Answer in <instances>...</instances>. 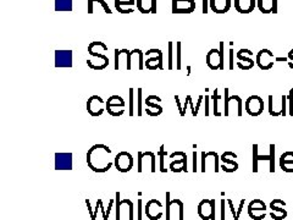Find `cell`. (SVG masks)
I'll return each instance as SVG.
<instances>
[{
  "mask_svg": "<svg viewBox=\"0 0 293 220\" xmlns=\"http://www.w3.org/2000/svg\"><path fill=\"white\" fill-rule=\"evenodd\" d=\"M111 150L105 144H94L87 153V164L94 173H106L112 167L109 160Z\"/></svg>",
  "mask_w": 293,
  "mask_h": 220,
  "instance_id": "1",
  "label": "cell"
},
{
  "mask_svg": "<svg viewBox=\"0 0 293 220\" xmlns=\"http://www.w3.org/2000/svg\"><path fill=\"white\" fill-rule=\"evenodd\" d=\"M224 49H225L224 42H220V48H219V49L212 48V49L208 51L207 57H205V63H207L209 69L214 71L225 70Z\"/></svg>",
  "mask_w": 293,
  "mask_h": 220,
  "instance_id": "2",
  "label": "cell"
},
{
  "mask_svg": "<svg viewBox=\"0 0 293 220\" xmlns=\"http://www.w3.org/2000/svg\"><path fill=\"white\" fill-rule=\"evenodd\" d=\"M258 144H253V173H258V163L260 160L270 161V173H275V144H270V154L269 155H259Z\"/></svg>",
  "mask_w": 293,
  "mask_h": 220,
  "instance_id": "3",
  "label": "cell"
},
{
  "mask_svg": "<svg viewBox=\"0 0 293 220\" xmlns=\"http://www.w3.org/2000/svg\"><path fill=\"white\" fill-rule=\"evenodd\" d=\"M144 55L147 57V60L144 61V67H147L148 70L154 71V70H163V51L157 48H152V49L147 50Z\"/></svg>",
  "mask_w": 293,
  "mask_h": 220,
  "instance_id": "4",
  "label": "cell"
},
{
  "mask_svg": "<svg viewBox=\"0 0 293 220\" xmlns=\"http://www.w3.org/2000/svg\"><path fill=\"white\" fill-rule=\"evenodd\" d=\"M125 106H126V102H125L124 98L118 95H114L109 97V99L106 100L105 110L111 116H121L125 113Z\"/></svg>",
  "mask_w": 293,
  "mask_h": 220,
  "instance_id": "5",
  "label": "cell"
},
{
  "mask_svg": "<svg viewBox=\"0 0 293 220\" xmlns=\"http://www.w3.org/2000/svg\"><path fill=\"white\" fill-rule=\"evenodd\" d=\"M244 110L250 116L262 115L264 112V100L262 97L257 95L248 97L246 102H244Z\"/></svg>",
  "mask_w": 293,
  "mask_h": 220,
  "instance_id": "6",
  "label": "cell"
},
{
  "mask_svg": "<svg viewBox=\"0 0 293 220\" xmlns=\"http://www.w3.org/2000/svg\"><path fill=\"white\" fill-rule=\"evenodd\" d=\"M275 59H276V57L274 55L271 50L262 49V50L258 51V54H257L256 64L260 70L269 71L274 67V63H275L274 60Z\"/></svg>",
  "mask_w": 293,
  "mask_h": 220,
  "instance_id": "7",
  "label": "cell"
},
{
  "mask_svg": "<svg viewBox=\"0 0 293 220\" xmlns=\"http://www.w3.org/2000/svg\"><path fill=\"white\" fill-rule=\"evenodd\" d=\"M215 199H203L198 205V215L201 220L215 219Z\"/></svg>",
  "mask_w": 293,
  "mask_h": 220,
  "instance_id": "8",
  "label": "cell"
},
{
  "mask_svg": "<svg viewBox=\"0 0 293 220\" xmlns=\"http://www.w3.org/2000/svg\"><path fill=\"white\" fill-rule=\"evenodd\" d=\"M248 215L253 220H263L266 215V205L259 198L253 199L248 205Z\"/></svg>",
  "mask_w": 293,
  "mask_h": 220,
  "instance_id": "9",
  "label": "cell"
},
{
  "mask_svg": "<svg viewBox=\"0 0 293 220\" xmlns=\"http://www.w3.org/2000/svg\"><path fill=\"white\" fill-rule=\"evenodd\" d=\"M237 59L238 69L243 71L252 70L254 64H256V61L253 60V51L246 49V48H242V49H240V51H237Z\"/></svg>",
  "mask_w": 293,
  "mask_h": 220,
  "instance_id": "10",
  "label": "cell"
},
{
  "mask_svg": "<svg viewBox=\"0 0 293 220\" xmlns=\"http://www.w3.org/2000/svg\"><path fill=\"white\" fill-rule=\"evenodd\" d=\"M114 164L120 173H128L133 167V157L128 152H120L115 157Z\"/></svg>",
  "mask_w": 293,
  "mask_h": 220,
  "instance_id": "11",
  "label": "cell"
},
{
  "mask_svg": "<svg viewBox=\"0 0 293 220\" xmlns=\"http://www.w3.org/2000/svg\"><path fill=\"white\" fill-rule=\"evenodd\" d=\"M106 105V102L102 97L99 96H92L87 100V112L92 116H101L104 113Z\"/></svg>",
  "mask_w": 293,
  "mask_h": 220,
  "instance_id": "12",
  "label": "cell"
},
{
  "mask_svg": "<svg viewBox=\"0 0 293 220\" xmlns=\"http://www.w3.org/2000/svg\"><path fill=\"white\" fill-rule=\"evenodd\" d=\"M237 154L233 152H225V153L220 157L221 165L220 169L225 171V173H235L238 169V163L236 160Z\"/></svg>",
  "mask_w": 293,
  "mask_h": 220,
  "instance_id": "13",
  "label": "cell"
},
{
  "mask_svg": "<svg viewBox=\"0 0 293 220\" xmlns=\"http://www.w3.org/2000/svg\"><path fill=\"white\" fill-rule=\"evenodd\" d=\"M196 10V0H172V14H191Z\"/></svg>",
  "mask_w": 293,
  "mask_h": 220,
  "instance_id": "14",
  "label": "cell"
},
{
  "mask_svg": "<svg viewBox=\"0 0 293 220\" xmlns=\"http://www.w3.org/2000/svg\"><path fill=\"white\" fill-rule=\"evenodd\" d=\"M283 207H286L285 200L280 198L271 200V203H270V209H271L270 216L274 220H283L285 218H287V210L283 208Z\"/></svg>",
  "mask_w": 293,
  "mask_h": 220,
  "instance_id": "15",
  "label": "cell"
},
{
  "mask_svg": "<svg viewBox=\"0 0 293 220\" xmlns=\"http://www.w3.org/2000/svg\"><path fill=\"white\" fill-rule=\"evenodd\" d=\"M72 66V50H56L55 51V67Z\"/></svg>",
  "mask_w": 293,
  "mask_h": 220,
  "instance_id": "16",
  "label": "cell"
},
{
  "mask_svg": "<svg viewBox=\"0 0 293 220\" xmlns=\"http://www.w3.org/2000/svg\"><path fill=\"white\" fill-rule=\"evenodd\" d=\"M55 169L56 170H72V154L56 153L55 154Z\"/></svg>",
  "mask_w": 293,
  "mask_h": 220,
  "instance_id": "17",
  "label": "cell"
},
{
  "mask_svg": "<svg viewBox=\"0 0 293 220\" xmlns=\"http://www.w3.org/2000/svg\"><path fill=\"white\" fill-rule=\"evenodd\" d=\"M232 6L231 0H209V8L215 14H225Z\"/></svg>",
  "mask_w": 293,
  "mask_h": 220,
  "instance_id": "18",
  "label": "cell"
},
{
  "mask_svg": "<svg viewBox=\"0 0 293 220\" xmlns=\"http://www.w3.org/2000/svg\"><path fill=\"white\" fill-rule=\"evenodd\" d=\"M257 8V0H235V9L240 14H250Z\"/></svg>",
  "mask_w": 293,
  "mask_h": 220,
  "instance_id": "19",
  "label": "cell"
},
{
  "mask_svg": "<svg viewBox=\"0 0 293 220\" xmlns=\"http://www.w3.org/2000/svg\"><path fill=\"white\" fill-rule=\"evenodd\" d=\"M137 10L141 14H157V5L154 0H137Z\"/></svg>",
  "mask_w": 293,
  "mask_h": 220,
  "instance_id": "20",
  "label": "cell"
},
{
  "mask_svg": "<svg viewBox=\"0 0 293 220\" xmlns=\"http://www.w3.org/2000/svg\"><path fill=\"white\" fill-rule=\"evenodd\" d=\"M136 0H115V9L120 14H131L134 11Z\"/></svg>",
  "mask_w": 293,
  "mask_h": 220,
  "instance_id": "21",
  "label": "cell"
},
{
  "mask_svg": "<svg viewBox=\"0 0 293 220\" xmlns=\"http://www.w3.org/2000/svg\"><path fill=\"white\" fill-rule=\"evenodd\" d=\"M280 168L285 173H293V152H285L280 157Z\"/></svg>",
  "mask_w": 293,
  "mask_h": 220,
  "instance_id": "22",
  "label": "cell"
},
{
  "mask_svg": "<svg viewBox=\"0 0 293 220\" xmlns=\"http://www.w3.org/2000/svg\"><path fill=\"white\" fill-rule=\"evenodd\" d=\"M170 170L173 171V173H180V171H185L187 173V155L186 153L183 154L182 159H176L172 160L171 164H170Z\"/></svg>",
  "mask_w": 293,
  "mask_h": 220,
  "instance_id": "23",
  "label": "cell"
},
{
  "mask_svg": "<svg viewBox=\"0 0 293 220\" xmlns=\"http://www.w3.org/2000/svg\"><path fill=\"white\" fill-rule=\"evenodd\" d=\"M257 8L263 14H272L274 0H257Z\"/></svg>",
  "mask_w": 293,
  "mask_h": 220,
  "instance_id": "24",
  "label": "cell"
},
{
  "mask_svg": "<svg viewBox=\"0 0 293 220\" xmlns=\"http://www.w3.org/2000/svg\"><path fill=\"white\" fill-rule=\"evenodd\" d=\"M55 11H72V0H55Z\"/></svg>",
  "mask_w": 293,
  "mask_h": 220,
  "instance_id": "25",
  "label": "cell"
},
{
  "mask_svg": "<svg viewBox=\"0 0 293 220\" xmlns=\"http://www.w3.org/2000/svg\"><path fill=\"white\" fill-rule=\"evenodd\" d=\"M166 150H165V145L162 144L160 145V150L158 152V155L160 157V171L162 173H166V169H165V165H164V160H165V157H166Z\"/></svg>",
  "mask_w": 293,
  "mask_h": 220,
  "instance_id": "26",
  "label": "cell"
},
{
  "mask_svg": "<svg viewBox=\"0 0 293 220\" xmlns=\"http://www.w3.org/2000/svg\"><path fill=\"white\" fill-rule=\"evenodd\" d=\"M219 99H221V97L219 96V89L215 88L214 95H212V104H214V110H212V113H214L215 116H221V113L219 112V108H218Z\"/></svg>",
  "mask_w": 293,
  "mask_h": 220,
  "instance_id": "27",
  "label": "cell"
},
{
  "mask_svg": "<svg viewBox=\"0 0 293 220\" xmlns=\"http://www.w3.org/2000/svg\"><path fill=\"white\" fill-rule=\"evenodd\" d=\"M181 42H176V69L181 70Z\"/></svg>",
  "mask_w": 293,
  "mask_h": 220,
  "instance_id": "28",
  "label": "cell"
},
{
  "mask_svg": "<svg viewBox=\"0 0 293 220\" xmlns=\"http://www.w3.org/2000/svg\"><path fill=\"white\" fill-rule=\"evenodd\" d=\"M144 104H146L147 106H149L150 109H155V110H158V112L163 113V106H160L159 104H157V103H153L152 100L148 98V97L146 98V100H144Z\"/></svg>",
  "mask_w": 293,
  "mask_h": 220,
  "instance_id": "29",
  "label": "cell"
},
{
  "mask_svg": "<svg viewBox=\"0 0 293 220\" xmlns=\"http://www.w3.org/2000/svg\"><path fill=\"white\" fill-rule=\"evenodd\" d=\"M287 103H288V114L293 116V88L289 89V93L287 96Z\"/></svg>",
  "mask_w": 293,
  "mask_h": 220,
  "instance_id": "30",
  "label": "cell"
},
{
  "mask_svg": "<svg viewBox=\"0 0 293 220\" xmlns=\"http://www.w3.org/2000/svg\"><path fill=\"white\" fill-rule=\"evenodd\" d=\"M169 65H167V69L169 70H172L173 69V60H172V51H173V43L172 42H169Z\"/></svg>",
  "mask_w": 293,
  "mask_h": 220,
  "instance_id": "31",
  "label": "cell"
},
{
  "mask_svg": "<svg viewBox=\"0 0 293 220\" xmlns=\"http://www.w3.org/2000/svg\"><path fill=\"white\" fill-rule=\"evenodd\" d=\"M281 110H282V116H286L288 114L287 110V96L281 97Z\"/></svg>",
  "mask_w": 293,
  "mask_h": 220,
  "instance_id": "32",
  "label": "cell"
},
{
  "mask_svg": "<svg viewBox=\"0 0 293 220\" xmlns=\"http://www.w3.org/2000/svg\"><path fill=\"white\" fill-rule=\"evenodd\" d=\"M170 210H171V199H170V192H166V220L171 219Z\"/></svg>",
  "mask_w": 293,
  "mask_h": 220,
  "instance_id": "33",
  "label": "cell"
},
{
  "mask_svg": "<svg viewBox=\"0 0 293 220\" xmlns=\"http://www.w3.org/2000/svg\"><path fill=\"white\" fill-rule=\"evenodd\" d=\"M137 95H138V100H137V115H142V88L137 89Z\"/></svg>",
  "mask_w": 293,
  "mask_h": 220,
  "instance_id": "34",
  "label": "cell"
},
{
  "mask_svg": "<svg viewBox=\"0 0 293 220\" xmlns=\"http://www.w3.org/2000/svg\"><path fill=\"white\" fill-rule=\"evenodd\" d=\"M228 88H225V116L230 115V106H228Z\"/></svg>",
  "mask_w": 293,
  "mask_h": 220,
  "instance_id": "35",
  "label": "cell"
},
{
  "mask_svg": "<svg viewBox=\"0 0 293 220\" xmlns=\"http://www.w3.org/2000/svg\"><path fill=\"white\" fill-rule=\"evenodd\" d=\"M128 114L131 116L134 115V108H133V88H130V110Z\"/></svg>",
  "mask_w": 293,
  "mask_h": 220,
  "instance_id": "36",
  "label": "cell"
},
{
  "mask_svg": "<svg viewBox=\"0 0 293 220\" xmlns=\"http://www.w3.org/2000/svg\"><path fill=\"white\" fill-rule=\"evenodd\" d=\"M226 203H227V205H228V207H230V209H231V213H232V215H233V219H235V220H238V219H237V210L235 209V206H233V202H232V199L227 198V199H226Z\"/></svg>",
  "mask_w": 293,
  "mask_h": 220,
  "instance_id": "37",
  "label": "cell"
},
{
  "mask_svg": "<svg viewBox=\"0 0 293 220\" xmlns=\"http://www.w3.org/2000/svg\"><path fill=\"white\" fill-rule=\"evenodd\" d=\"M230 45H231V48H230V50H228V51H230V65H228V69H230V70H233V67H235L233 53H235V51H233V49H232V45H233L232 42H231Z\"/></svg>",
  "mask_w": 293,
  "mask_h": 220,
  "instance_id": "38",
  "label": "cell"
},
{
  "mask_svg": "<svg viewBox=\"0 0 293 220\" xmlns=\"http://www.w3.org/2000/svg\"><path fill=\"white\" fill-rule=\"evenodd\" d=\"M144 157H143V153L142 152H138V173H142L143 171V167H142V161H143Z\"/></svg>",
  "mask_w": 293,
  "mask_h": 220,
  "instance_id": "39",
  "label": "cell"
},
{
  "mask_svg": "<svg viewBox=\"0 0 293 220\" xmlns=\"http://www.w3.org/2000/svg\"><path fill=\"white\" fill-rule=\"evenodd\" d=\"M244 203H246V199L242 198L240 200V206H238V209H237V219H240L241 216V213H242V209L244 207Z\"/></svg>",
  "mask_w": 293,
  "mask_h": 220,
  "instance_id": "40",
  "label": "cell"
},
{
  "mask_svg": "<svg viewBox=\"0 0 293 220\" xmlns=\"http://www.w3.org/2000/svg\"><path fill=\"white\" fill-rule=\"evenodd\" d=\"M189 99H191V96L186 97V102H185V104H183L182 113H181V114H180L181 116H185V115H186V110H187V106L189 105Z\"/></svg>",
  "mask_w": 293,
  "mask_h": 220,
  "instance_id": "41",
  "label": "cell"
},
{
  "mask_svg": "<svg viewBox=\"0 0 293 220\" xmlns=\"http://www.w3.org/2000/svg\"><path fill=\"white\" fill-rule=\"evenodd\" d=\"M225 202H226V199L225 198L221 199V220L226 219V213H225Z\"/></svg>",
  "mask_w": 293,
  "mask_h": 220,
  "instance_id": "42",
  "label": "cell"
},
{
  "mask_svg": "<svg viewBox=\"0 0 293 220\" xmlns=\"http://www.w3.org/2000/svg\"><path fill=\"white\" fill-rule=\"evenodd\" d=\"M114 203H115V199L112 198V199L110 200V203H109V207H108V210H106V214H105V219H104V220H108V219H109V215H110L111 208H112V206H114Z\"/></svg>",
  "mask_w": 293,
  "mask_h": 220,
  "instance_id": "43",
  "label": "cell"
},
{
  "mask_svg": "<svg viewBox=\"0 0 293 220\" xmlns=\"http://www.w3.org/2000/svg\"><path fill=\"white\" fill-rule=\"evenodd\" d=\"M94 2H106V0H88V14H93V3Z\"/></svg>",
  "mask_w": 293,
  "mask_h": 220,
  "instance_id": "44",
  "label": "cell"
},
{
  "mask_svg": "<svg viewBox=\"0 0 293 220\" xmlns=\"http://www.w3.org/2000/svg\"><path fill=\"white\" fill-rule=\"evenodd\" d=\"M287 58H288V67L289 69H292L293 70V49H291L288 51V55H287Z\"/></svg>",
  "mask_w": 293,
  "mask_h": 220,
  "instance_id": "45",
  "label": "cell"
},
{
  "mask_svg": "<svg viewBox=\"0 0 293 220\" xmlns=\"http://www.w3.org/2000/svg\"><path fill=\"white\" fill-rule=\"evenodd\" d=\"M193 173H197V152H193Z\"/></svg>",
  "mask_w": 293,
  "mask_h": 220,
  "instance_id": "46",
  "label": "cell"
},
{
  "mask_svg": "<svg viewBox=\"0 0 293 220\" xmlns=\"http://www.w3.org/2000/svg\"><path fill=\"white\" fill-rule=\"evenodd\" d=\"M203 14H208V10H209V0H203Z\"/></svg>",
  "mask_w": 293,
  "mask_h": 220,
  "instance_id": "47",
  "label": "cell"
},
{
  "mask_svg": "<svg viewBox=\"0 0 293 220\" xmlns=\"http://www.w3.org/2000/svg\"><path fill=\"white\" fill-rule=\"evenodd\" d=\"M101 4H102V6H103V9H104V11L106 12V14H112V11H111V9L109 8V5H108V3L106 2H101Z\"/></svg>",
  "mask_w": 293,
  "mask_h": 220,
  "instance_id": "48",
  "label": "cell"
},
{
  "mask_svg": "<svg viewBox=\"0 0 293 220\" xmlns=\"http://www.w3.org/2000/svg\"><path fill=\"white\" fill-rule=\"evenodd\" d=\"M175 100H176V104H177V108H179L180 114H181L183 106H182V104H181V100H180V97H179V96H175Z\"/></svg>",
  "mask_w": 293,
  "mask_h": 220,
  "instance_id": "49",
  "label": "cell"
},
{
  "mask_svg": "<svg viewBox=\"0 0 293 220\" xmlns=\"http://www.w3.org/2000/svg\"><path fill=\"white\" fill-rule=\"evenodd\" d=\"M86 205L88 207V212H89V215H91V219L93 220V216H94V213L92 212V207H91V202H89V199L87 198L86 199Z\"/></svg>",
  "mask_w": 293,
  "mask_h": 220,
  "instance_id": "50",
  "label": "cell"
},
{
  "mask_svg": "<svg viewBox=\"0 0 293 220\" xmlns=\"http://www.w3.org/2000/svg\"><path fill=\"white\" fill-rule=\"evenodd\" d=\"M142 198H138V215H137V219L141 220L142 219Z\"/></svg>",
  "mask_w": 293,
  "mask_h": 220,
  "instance_id": "51",
  "label": "cell"
},
{
  "mask_svg": "<svg viewBox=\"0 0 293 220\" xmlns=\"http://www.w3.org/2000/svg\"><path fill=\"white\" fill-rule=\"evenodd\" d=\"M209 113V96H205V116H208Z\"/></svg>",
  "mask_w": 293,
  "mask_h": 220,
  "instance_id": "52",
  "label": "cell"
},
{
  "mask_svg": "<svg viewBox=\"0 0 293 220\" xmlns=\"http://www.w3.org/2000/svg\"><path fill=\"white\" fill-rule=\"evenodd\" d=\"M98 202H99V205H101V209H102V213H103V219H105V214H106V210L104 209V207H103V200L99 198L98 199Z\"/></svg>",
  "mask_w": 293,
  "mask_h": 220,
  "instance_id": "53",
  "label": "cell"
},
{
  "mask_svg": "<svg viewBox=\"0 0 293 220\" xmlns=\"http://www.w3.org/2000/svg\"><path fill=\"white\" fill-rule=\"evenodd\" d=\"M272 14H278V0H274V11Z\"/></svg>",
  "mask_w": 293,
  "mask_h": 220,
  "instance_id": "54",
  "label": "cell"
},
{
  "mask_svg": "<svg viewBox=\"0 0 293 220\" xmlns=\"http://www.w3.org/2000/svg\"><path fill=\"white\" fill-rule=\"evenodd\" d=\"M98 207H99V202L96 200V207H95V212H94V216H93V220L96 219V213H98Z\"/></svg>",
  "mask_w": 293,
  "mask_h": 220,
  "instance_id": "55",
  "label": "cell"
},
{
  "mask_svg": "<svg viewBox=\"0 0 293 220\" xmlns=\"http://www.w3.org/2000/svg\"><path fill=\"white\" fill-rule=\"evenodd\" d=\"M187 70H188L187 75H191V66H188V67H187Z\"/></svg>",
  "mask_w": 293,
  "mask_h": 220,
  "instance_id": "56",
  "label": "cell"
},
{
  "mask_svg": "<svg viewBox=\"0 0 293 220\" xmlns=\"http://www.w3.org/2000/svg\"><path fill=\"white\" fill-rule=\"evenodd\" d=\"M211 220H215V219H211Z\"/></svg>",
  "mask_w": 293,
  "mask_h": 220,
  "instance_id": "57",
  "label": "cell"
}]
</instances>
